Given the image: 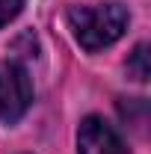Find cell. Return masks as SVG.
Returning a JSON list of instances; mask_svg holds the SVG:
<instances>
[{"instance_id": "3", "label": "cell", "mask_w": 151, "mask_h": 154, "mask_svg": "<svg viewBox=\"0 0 151 154\" xmlns=\"http://www.w3.org/2000/svg\"><path fill=\"white\" fill-rule=\"evenodd\" d=\"M77 154H131L122 136L101 119V116H86L77 131Z\"/></svg>"}, {"instance_id": "2", "label": "cell", "mask_w": 151, "mask_h": 154, "mask_svg": "<svg viewBox=\"0 0 151 154\" xmlns=\"http://www.w3.org/2000/svg\"><path fill=\"white\" fill-rule=\"evenodd\" d=\"M33 104V80L18 62H0V119L15 125Z\"/></svg>"}, {"instance_id": "4", "label": "cell", "mask_w": 151, "mask_h": 154, "mask_svg": "<svg viewBox=\"0 0 151 154\" xmlns=\"http://www.w3.org/2000/svg\"><path fill=\"white\" fill-rule=\"evenodd\" d=\"M128 74L133 80H148V45H136L128 59Z\"/></svg>"}, {"instance_id": "5", "label": "cell", "mask_w": 151, "mask_h": 154, "mask_svg": "<svg viewBox=\"0 0 151 154\" xmlns=\"http://www.w3.org/2000/svg\"><path fill=\"white\" fill-rule=\"evenodd\" d=\"M21 9H24V0H0V30H3L9 21L18 18Z\"/></svg>"}, {"instance_id": "1", "label": "cell", "mask_w": 151, "mask_h": 154, "mask_svg": "<svg viewBox=\"0 0 151 154\" xmlns=\"http://www.w3.org/2000/svg\"><path fill=\"white\" fill-rule=\"evenodd\" d=\"M68 24L74 33L77 45L83 51H104L113 42L125 36L131 15L122 3H95V6H71L68 9Z\"/></svg>"}]
</instances>
